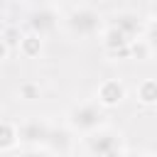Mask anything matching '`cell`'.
Here are the masks:
<instances>
[{"label": "cell", "instance_id": "7", "mask_svg": "<svg viewBox=\"0 0 157 157\" xmlns=\"http://www.w3.org/2000/svg\"><path fill=\"white\" fill-rule=\"evenodd\" d=\"M113 27H115L118 32H123V34H125L130 42L140 39V34H142V20L137 17V12H130V10L118 12V15H115Z\"/></svg>", "mask_w": 157, "mask_h": 157}, {"label": "cell", "instance_id": "16", "mask_svg": "<svg viewBox=\"0 0 157 157\" xmlns=\"http://www.w3.org/2000/svg\"><path fill=\"white\" fill-rule=\"evenodd\" d=\"M7 59V42L0 37V61H5Z\"/></svg>", "mask_w": 157, "mask_h": 157}, {"label": "cell", "instance_id": "18", "mask_svg": "<svg viewBox=\"0 0 157 157\" xmlns=\"http://www.w3.org/2000/svg\"><path fill=\"white\" fill-rule=\"evenodd\" d=\"M7 5H10V0H0V12H2V10L7 7Z\"/></svg>", "mask_w": 157, "mask_h": 157}, {"label": "cell", "instance_id": "9", "mask_svg": "<svg viewBox=\"0 0 157 157\" xmlns=\"http://www.w3.org/2000/svg\"><path fill=\"white\" fill-rule=\"evenodd\" d=\"M103 44H105V49L110 52V54H130V39L123 34V32H118L115 27H110V29H105V34H103Z\"/></svg>", "mask_w": 157, "mask_h": 157}, {"label": "cell", "instance_id": "13", "mask_svg": "<svg viewBox=\"0 0 157 157\" xmlns=\"http://www.w3.org/2000/svg\"><path fill=\"white\" fill-rule=\"evenodd\" d=\"M145 42H147L152 49H157V20H155L152 25H147V37H145Z\"/></svg>", "mask_w": 157, "mask_h": 157}, {"label": "cell", "instance_id": "19", "mask_svg": "<svg viewBox=\"0 0 157 157\" xmlns=\"http://www.w3.org/2000/svg\"><path fill=\"white\" fill-rule=\"evenodd\" d=\"M152 12H155V15H157V0H155V5H152Z\"/></svg>", "mask_w": 157, "mask_h": 157}, {"label": "cell", "instance_id": "11", "mask_svg": "<svg viewBox=\"0 0 157 157\" xmlns=\"http://www.w3.org/2000/svg\"><path fill=\"white\" fill-rule=\"evenodd\" d=\"M137 98L142 101V103H157V81H152V78H147V81H142L140 86H137Z\"/></svg>", "mask_w": 157, "mask_h": 157}, {"label": "cell", "instance_id": "17", "mask_svg": "<svg viewBox=\"0 0 157 157\" xmlns=\"http://www.w3.org/2000/svg\"><path fill=\"white\" fill-rule=\"evenodd\" d=\"M34 7H52L54 5V0H29Z\"/></svg>", "mask_w": 157, "mask_h": 157}, {"label": "cell", "instance_id": "15", "mask_svg": "<svg viewBox=\"0 0 157 157\" xmlns=\"http://www.w3.org/2000/svg\"><path fill=\"white\" fill-rule=\"evenodd\" d=\"M20 157H49V152H44V150H39V147H29V150L22 152Z\"/></svg>", "mask_w": 157, "mask_h": 157}, {"label": "cell", "instance_id": "5", "mask_svg": "<svg viewBox=\"0 0 157 157\" xmlns=\"http://www.w3.org/2000/svg\"><path fill=\"white\" fill-rule=\"evenodd\" d=\"M27 25H29V32L37 34V37H47L56 29L59 25V15L54 12V7H34L29 15H27Z\"/></svg>", "mask_w": 157, "mask_h": 157}, {"label": "cell", "instance_id": "3", "mask_svg": "<svg viewBox=\"0 0 157 157\" xmlns=\"http://www.w3.org/2000/svg\"><path fill=\"white\" fill-rule=\"evenodd\" d=\"M86 147L93 157H123L120 150V137L113 130H96L86 137Z\"/></svg>", "mask_w": 157, "mask_h": 157}, {"label": "cell", "instance_id": "14", "mask_svg": "<svg viewBox=\"0 0 157 157\" xmlns=\"http://www.w3.org/2000/svg\"><path fill=\"white\" fill-rule=\"evenodd\" d=\"M20 93H22L27 101H32V98H37V96H39V88H37L34 83H25V86H20Z\"/></svg>", "mask_w": 157, "mask_h": 157}, {"label": "cell", "instance_id": "20", "mask_svg": "<svg viewBox=\"0 0 157 157\" xmlns=\"http://www.w3.org/2000/svg\"><path fill=\"white\" fill-rule=\"evenodd\" d=\"M140 157H150V155H140Z\"/></svg>", "mask_w": 157, "mask_h": 157}, {"label": "cell", "instance_id": "4", "mask_svg": "<svg viewBox=\"0 0 157 157\" xmlns=\"http://www.w3.org/2000/svg\"><path fill=\"white\" fill-rule=\"evenodd\" d=\"M52 132V125L42 118H27L17 125V135H20V142L29 145V147H39V145H47V137Z\"/></svg>", "mask_w": 157, "mask_h": 157}, {"label": "cell", "instance_id": "8", "mask_svg": "<svg viewBox=\"0 0 157 157\" xmlns=\"http://www.w3.org/2000/svg\"><path fill=\"white\" fill-rule=\"evenodd\" d=\"M71 142H74V137H71V132L66 130V128H52V132H49V137H47V150L49 152H59V155H66L69 150H71Z\"/></svg>", "mask_w": 157, "mask_h": 157}, {"label": "cell", "instance_id": "10", "mask_svg": "<svg viewBox=\"0 0 157 157\" xmlns=\"http://www.w3.org/2000/svg\"><path fill=\"white\" fill-rule=\"evenodd\" d=\"M17 142H20L17 128H15L12 123H5V120H0V152H7V150H12Z\"/></svg>", "mask_w": 157, "mask_h": 157}, {"label": "cell", "instance_id": "2", "mask_svg": "<svg viewBox=\"0 0 157 157\" xmlns=\"http://www.w3.org/2000/svg\"><path fill=\"white\" fill-rule=\"evenodd\" d=\"M66 27L74 37H93L101 29V15L93 7H76L69 12Z\"/></svg>", "mask_w": 157, "mask_h": 157}, {"label": "cell", "instance_id": "12", "mask_svg": "<svg viewBox=\"0 0 157 157\" xmlns=\"http://www.w3.org/2000/svg\"><path fill=\"white\" fill-rule=\"evenodd\" d=\"M39 49H42V37H37V34H29V37H25V39H22V52H25L27 56H34V54H39Z\"/></svg>", "mask_w": 157, "mask_h": 157}, {"label": "cell", "instance_id": "1", "mask_svg": "<svg viewBox=\"0 0 157 157\" xmlns=\"http://www.w3.org/2000/svg\"><path fill=\"white\" fill-rule=\"evenodd\" d=\"M69 125L74 132H83V135H91L96 130H101L103 125V105L98 101H86V103H78L69 110Z\"/></svg>", "mask_w": 157, "mask_h": 157}, {"label": "cell", "instance_id": "6", "mask_svg": "<svg viewBox=\"0 0 157 157\" xmlns=\"http://www.w3.org/2000/svg\"><path fill=\"white\" fill-rule=\"evenodd\" d=\"M125 98V86L118 81V78H108L98 86V93H96V101L103 105V108H110V105H118L120 101Z\"/></svg>", "mask_w": 157, "mask_h": 157}]
</instances>
